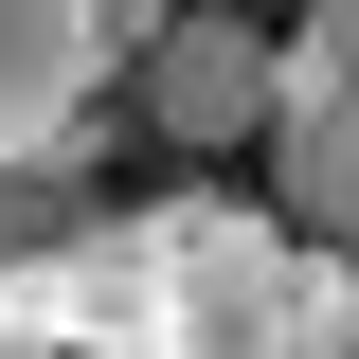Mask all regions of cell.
I'll use <instances>...</instances> for the list:
<instances>
[{
  "label": "cell",
  "instance_id": "4",
  "mask_svg": "<svg viewBox=\"0 0 359 359\" xmlns=\"http://www.w3.org/2000/svg\"><path fill=\"white\" fill-rule=\"evenodd\" d=\"M126 72H144V126L162 144H252L269 126V18H233V0H180Z\"/></svg>",
  "mask_w": 359,
  "mask_h": 359
},
{
  "label": "cell",
  "instance_id": "3",
  "mask_svg": "<svg viewBox=\"0 0 359 359\" xmlns=\"http://www.w3.org/2000/svg\"><path fill=\"white\" fill-rule=\"evenodd\" d=\"M269 162H287V216L323 252H359V0H306L269 36Z\"/></svg>",
  "mask_w": 359,
  "mask_h": 359
},
{
  "label": "cell",
  "instance_id": "2",
  "mask_svg": "<svg viewBox=\"0 0 359 359\" xmlns=\"http://www.w3.org/2000/svg\"><path fill=\"white\" fill-rule=\"evenodd\" d=\"M0 341H54V359H162V341H180L162 216H72L54 252H18V269H0Z\"/></svg>",
  "mask_w": 359,
  "mask_h": 359
},
{
  "label": "cell",
  "instance_id": "5",
  "mask_svg": "<svg viewBox=\"0 0 359 359\" xmlns=\"http://www.w3.org/2000/svg\"><path fill=\"white\" fill-rule=\"evenodd\" d=\"M108 36H90V0H0V162H36V144H108Z\"/></svg>",
  "mask_w": 359,
  "mask_h": 359
},
{
  "label": "cell",
  "instance_id": "6",
  "mask_svg": "<svg viewBox=\"0 0 359 359\" xmlns=\"http://www.w3.org/2000/svg\"><path fill=\"white\" fill-rule=\"evenodd\" d=\"M90 162H108V144H36V162H0V269L54 252V233L90 216Z\"/></svg>",
  "mask_w": 359,
  "mask_h": 359
},
{
  "label": "cell",
  "instance_id": "7",
  "mask_svg": "<svg viewBox=\"0 0 359 359\" xmlns=\"http://www.w3.org/2000/svg\"><path fill=\"white\" fill-rule=\"evenodd\" d=\"M162 18H180V0H90V36H108V72H126V54L162 36Z\"/></svg>",
  "mask_w": 359,
  "mask_h": 359
},
{
  "label": "cell",
  "instance_id": "1",
  "mask_svg": "<svg viewBox=\"0 0 359 359\" xmlns=\"http://www.w3.org/2000/svg\"><path fill=\"white\" fill-rule=\"evenodd\" d=\"M144 216H162L180 341H216V359H306V341H359V252H323L306 216H269V198H144Z\"/></svg>",
  "mask_w": 359,
  "mask_h": 359
}]
</instances>
